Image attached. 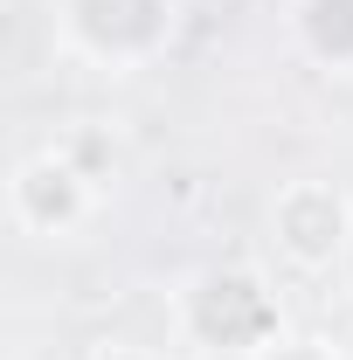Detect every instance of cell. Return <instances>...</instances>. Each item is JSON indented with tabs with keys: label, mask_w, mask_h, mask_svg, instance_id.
I'll list each match as a JSON object with an SVG mask.
<instances>
[{
	"label": "cell",
	"mask_w": 353,
	"mask_h": 360,
	"mask_svg": "<svg viewBox=\"0 0 353 360\" xmlns=\"http://www.w3.org/2000/svg\"><path fill=\"white\" fill-rule=\"evenodd\" d=\"M56 42L104 77L153 70L180 35V0H49Z\"/></svg>",
	"instance_id": "obj_2"
},
{
	"label": "cell",
	"mask_w": 353,
	"mask_h": 360,
	"mask_svg": "<svg viewBox=\"0 0 353 360\" xmlns=\"http://www.w3.org/2000/svg\"><path fill=\"white\" fill-rule=\"evenodd\" d=\"M340 347H347V360H353V312H347V326H340Z\"/></svg>",
	"instance_id": "obj_8"
},
{
	"label": "cell",
	"mask_w": 353,
	"mask_h": 360,
	"mask_svg": "<svg viewBox=\"0 0 353 360\" xmlns=\"http://www.w3.org/2000/svg\"><path fill=\"white\" fill-rule=\"evenodd\" d=\"M90 360H167V354H153V347H132V340H104Z\"/></svg>",
	"instance_id": "obj_7"
},
{
	"label": "cell",
	"mask_w": 353,
	"mask_h": 360,
	"mask_svg": "<svg viewBox=\"0 0 353 360\" xmlns=\"http://www.w3.org/2000/svg\"><path fill=\"white\" fill-rule=\"evenodd\" d=\"M167 319H174L180 347L208 360H250L257 347H270L284 333V298L257 264H208L174 284Z\"/></svg>",
	"instance_id": "obj_1"
},
{
	"label": "cell",
	"mask_w": 353,
	"mask_h": 360,
	"mask_svg": "<svg viewBox=\"0 0 353 360\" xmlns=\"http://www.w3.org/2000/svg\"><path fill=\"white\" fill-rule=\"evenodd\" d=\"M284 35L326 77H353V0H291Z\"/></svg>",
	"instance_id": "obj_5"
},
{
	"label": "cell",
	"mask_w": 353,
	"mask_h": 360,
	"mask_svg": "<svg viewBox=\"0 0 353 360\" xmlns=\"http://www.w3.org/2000/svg\"><path fill=\"white\" fill-rule=\"evenodd\" d=\"M250 360H347V347L326 340V333H291V326H284V333H277L270 347H257Z\"/></svg>",
	"instance_id": "obj_6"
},
{
	"label": "cell",
	"mask_w": 353,
	"mask_h": 360,
	"mask_svg": "<svg viewBox=\"0 0 353 360\" xmlns=\"http://www.w3.org/2000/svg\"><path fill=\"white\" fill-rule=\"evenodd\" d=\"M270 257L291 277H326L353 250V194L326 174H298L270 194Z\"/></svg>",
	"instance_id": "obj_4"
},
{
	"label": "cell",
	"mask_w": 353,
	"mask_h": 360,
	"mask_svg": "<svg viewBox=\"0 0 353 360\" xmlns=\"http://www.w3.org/2000/svg\"><path fill=\"white\" fill-rule=\"evenodd\" d=\"M104 215V180L77 146H35L7 167V222L28 243H77Z\"/></svg>",
	"instance_id": "obj_3"
}]
</instances>
